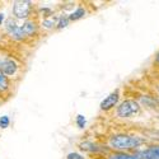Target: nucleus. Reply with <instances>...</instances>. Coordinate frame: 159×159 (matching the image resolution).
<instances>
[{"label": "nucleus", "mask_w": 159, "mask_h": 159, "mask_svg": "<svg viewBox=\"0 0 159 159\" xmlns=\"http://www.w3.org/2000/svg\"><path fill=\"white\" fill-rule=\"evenodd\" d=\"M144 143H145V140L139 136H131V135H124V134L115 135L110 139V145L113 149H118V150L138 148Z\"/></svg>", "instance_id": "nucleus-1"}, {"label": "nucleus", "mask_w": 159, "mask_h": 159, "mask_svg": "<svg viewBox=\"0 0 159 159\" xmlns=\"http://www.w3.org/2000/svg\"><path fill=\"white\" fill-rule=\"evenodd\" d=\"M139 111H140L139 103L136 101L127 99V101H124L117 107V116L122 117V118H127V117H131V116L139 113Z\"/></svg>", "instance_id": "nucleus-2"}, {"label": "nucleus", "mask_w": 159, "mask_h": 159, "mask_svg": "<svg viewBox=\"0 0 159 159\" xmlns=\"http://www.w3.org/2000/svg\"><path fill=\"white\" fill-rule=\"evenodd\" d=\"M30 11H31V2L19 0V2H14V4H13V14L19 19L27 18L30 16Z\"/></svg>", "instance_id": "nucleus-3"}, {"label": "nucleus", "mask_w": 159, "mask_h": 159, "mask_svg": "<svg viewBox=\"0 0 159 159\" xmlns=\"http://www.w3.org/2000/svg\"><path fill=\"white\" fill-rule=\"evenodd\" d=\"M5 30L7 32L10 34V37H13L14 39H23L24 34L22 32V28L13 20V18H8L5 20Z\"/></svg>", "instance_id": "nucleus-4"}, {"label": "nucleus", "mask_w": 159, "mask_h": 159, "mask_svg": "<svg viewBox=\"0 0 159 159\" xmlns=\"http://www.w3.org/2000/svg\"><path fill=\"white\" fill-rule=\"evenodd\" d=\"M0 70L5 75H13L17 73L18 66L16 61H13L11 59H2L0 60Z\"/></svg>", "instance_id": "nucleus-5"}, {"label": "nucleus", "mask_w": 159, "mask_h": 159, "mask_svg": "<svg viewBox=\"0 0 159 159\" xmlns=\"http://www.w3.org/2000/svg\"><path fill=\"white\" fill-rule=\"evenodd\" d=\"M118 98H120V96H118V92H113V93H111L110 96L106 97L102 102H101V110L103 111H107V110H111L112 107H115L116 103L118 102Z\"/></svg>", "instance_id": "nucleus-6"}, {"label": "nucleus", "mask_w": 159, "mask_h": 159, "mask_svg": "<svg viewBox=\"0 0 159 159\" xmlns=\"http://www.w3.org/2000/svg\"><path fill=\"white\" fill-rule=\"evenodd\" d=\"M140 157V159H159V145H154V147L141 152Z\"/></svg>", "instance_id": "nucleus-7"}, {"label": "nucleus", "mask_w": 159, "mask_h": 159, "mask_svg": "<svg viewBox=\"0 0 159 159\" xmlns=\"http://www.w3.org/2000/svg\"><path fill=\"white\" fill-rule=\"evenodd\" d=\"M20 28H22V32H23L24 37H25V36H32V34L36 32V30H37L36 23H34V22H32V20H27V22H24Z\"/></svg>", "instance_id": "nucleus-8"}, {"label": "nucleus", "mask_w": 159, "mask_h": 159, "mask_svg": "<svg viewBox=\"0 0 159 159\" xmlns=\"http://www.w3.org/2000/svg\"><path fill=\"white\" fill-rule=\"evenodd\" d=\"M108 159H140L135 155H130V154H125V153H115L112 154Z\"/></svg>", "instance_id": "nucleus-9"}, {"label": "nucleus", "mask_w": 159, "mask_h": 159, "mask_svg": "<svg viewBox=\"0 0 159 159\" xmlns=\"http://www.w3.org/2000/svg\"><path fill=\"white\" fill-rule=\"evenodd\" d=\"M84 14H85V10H84L83 8H78L75 11H73L71 14H70L69 19H70V20H76V19H80V18H82Z\"/></svg>", "instance_id": "nucleus-10"}, {"label": "nucleus", "mask_w": 159, "mask_h": 159, "mask_svg": "<svg viewBox=\"0 0 159 159\" xmlns=\"http://www.w3.org/2000/svg\"><path fill=\"white\" fill-rule=\"evenodd\" d=\"M8 78L5 76V74L0 70V90H7L8 89Z\"/></svg>", "instance_id": "nucleus-11"}, {"label": "nucleus", "mask_w": 159, "mask_h": 159, "mask_svg": "<svg viewBox=\"0 0 159 159\" xmlns=\"http://www.w3.org/2000/svg\"><path fill=\"white\" fill-rule=\"evenodd\" d=\"M80 149L83 150H89V152H97L98 149L96 148V145H93L92 143H82L80 144Z\"/></svg>", "instance_id": "nucleus-12"}, {"label": "nucleus", "mask_w": 159, "mask_h": 159, "mask_svg": "<svg viewBox=\"0 0 159 159\" xmlns=\"http://www.w3.org/2000/svg\"><path fill=\"white\" fill-rule=\"evenodd\" d=\"M42 24H43V27H46V28H52V27H55V25L59 24V23L54 18H48V19H45Z\"/></svg>", "instance_id": "nucleus-13"}, {"label": "nucleus", "mask_w": 159, "mask_h": 159, "mask_svg": "<svg viewBox=\"0 0 159 159\" xmlns=\"http://www.w3.org/2000/svg\"><path fill=\"white\" fill-rule=\"evenodd\" d=\"M8 126H9V117L8 116L0 117V127H2V129H7Z\"/></svg>", "instance_id": "nucleus-14"}, {"label": "nucleus", "mask_w": 159, "mask_h": 159, "mask_svg": "<svg viewBox=\"0 0 159 159\" xmlns=\"http://www.w3.org/2000/svg\"><path fill=\"white\" fill-rule=\"evenodd\" d=\"M76 125L80 129H83L85 126V118H84L83 115H78V117H76Z\"/></svg>", "instance_id": "nucleus-15"}, {"label": "nucleus", "mask_w": 159, "mask_h": 159, "mask_svg": "<svg viewBox=\"0 0 159 159\" xmlns=\"http://www.w3.org/2000/svg\"><path fill=\"white\" fill-rule=\"evenodd\" d=\"M68 22H69V18H60L59 20V28H62V27H66L68 25Z\"/></svg>", "instance_id": "nucleus-16"}, {"label": "nucleus", "mask_w": 159, "mask_h": 159, "mask_svg": "<svg viewBox=\"0 0 159 159\" xmlns=\"http://www.w3.org/2000/svg\"><path fill=\"white\" fill-rule=\"evenodd\" d=\"M68 159H84V157H82L78 153H70V154H68Z\"/></svg>", "instance_id": "nucleus-17"}, {"label": "nucleus", "mask_w": 159, "mask_h": 159, "mask_svg": "<svg viewBox=\"0 0 159 159\" xmlns=\"http://www.w3.org/2000/svg\"><path fill=\"white\" fill-rule=\"evenodd\" d=\"M3 20H4V14H0V24L3 23Z\"/></svg>", "instance_id": "nucleus-18"}, {"label": "nucleus", "mask_w": 159, "mask_h": 159, "mask_svg": "<svg viewBox=\"0 0 159 159\" xmlns=\"http://www.w3.org/2000/svg\"><path fill=\"white\" fill-rule=\"evenodd\" d=\"M157 62H158V64H159V54H158V55H157Z\"/></svg>", "instance_id": "nucleus-19"}]
</instances>
